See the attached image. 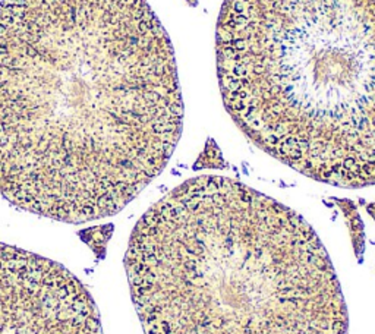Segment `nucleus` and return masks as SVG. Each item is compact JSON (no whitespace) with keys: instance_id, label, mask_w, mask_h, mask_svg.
Segmentation results:
<instances>
[{"instance_id":"obj_2","label":"nucleus","mask_w":375,"mask_h":334,"mask_svg":"<svg viewBox=\"0 0 375 334\" xmlns=\"http://www.w3.org/2000/svg\"><path fill=\"white\" fill-rule=\"evenodd\" d=\"M125 270L145 334H347L315 230L230 177L198 176L157 201L132 230Z\"/></svg>"},{"instance_id":"obj_1","label":"nucleus","mask_w":375,"mask_h":334,"mask_svg":"<svg viewBox=\"0 0 375 334\" xmlns=\"http://www.w3.org/2000/svg\"><path fill=\"white\" fill-rule=\"evenodd\" d=\"M183 126L175 51L145 0L0 3V196L81 224L164 170Z\"/></svg>"},{"instance_id":"obj_3","label":"nucleus","mask_w":375,"mask_h":334,"mask_svg":"<svg viewBox=\"0 0 375 334\" xmlns=\"http://www.w3.org/2000/svg\"><path fill=\"white\" fill-rule=\"evenodd\" d=\"M216 56L259 150L317 182L375 185V0H226Z\"/></svg>"},{"instance_id":"obj_4","label":"nucleus","mask_w":375,"mask_h":334,"mask_svg":"<svg viewBox=\"0 0 375 334\" xmlns=\"http://www.w3.org/2000/svg\"><path fill=\"white\" fill-rule=\"evenodd\" d=\"M0 334H104L97 303L66 267L0 242Z\"/></svg>"}]
</instances>
